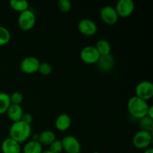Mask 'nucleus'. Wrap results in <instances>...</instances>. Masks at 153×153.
<instances>
[{"instance_id":"f257e3e1","label":"nucleus","mask_w":153,"mask_h":153,"mask_svg":"<svg viewBox=\"0 0 153 153\" xmlns=\"http://www.w3.org/2000/svg\"><path fill=\"white\" fill-rule=\"evenodd\" d=\"M31 134V125L25 123L22 121L13 123L9 129L10 137L19 144L26 141Z\"/></svg>"},{"instance_id":"f03ea898","label":"nucleus","mask_w":153,"mask_h":153,"mask_svg":"<svg viewBox=\"0 0 153 153\" xmlns=\"http://www.w3.org/2000/svg\"><path fill=\"white\" fill-rule=\"evenodd\" d=\"M149 106L147 102L136 96L131 97L127 102V108L129 114L133 117L138 120L146 116Z\"/></svg>"},{"instance_id":"7ed1b4c3","label":"nucleus","mask_w":153,"mask_h":153,"mask_svg":"<svg viewBox=\"0 0 153 153\" xmlns=\"http://www.w3.org/2000/svg\"><path fill=\"white\" fill-rule=\"evenodd\" d=\"M36 16L32 10H28L19 13L18 17V25L22 31H29L34 26Z\"/></svg>"},{"instance_id":"20e7f679","label":"nucleus","mask_w":153,"mask_h":153,"mask_svg":"<svg viewBox=\"0 0 153 153\" xmlns=\"http://www.w3.org/2000/svg\"><path fill=\"white\" fill-rule=\"evenodd\" d=\"M152 141V133L140 130L134 135L132 143L136 148L140 149H147Z\"/></svg>"},{"instance_id":"39448f33","label":"nucleus","mask_w":153,"mask_h":153,"mask_svg":"<svg viewBox=\"0 0 153 153\" xmlns=\"http://www.w3.org/2000/svg\"><path fill=\"white\" fill-rule=\"evenodd\" d=\"M136 97L147 102L153 97V84L149 81H143L138 83L135 88Z\"/></svg>"},{"instance_id":"423d86ee","label":"nucleus","mask_w":153,"mask_h":153,"mask_svg":"<svg viewBox=\"0 0 153 153\" xmlns=\"http://www.w3.org/2000/svg\"><path fill=\"white\" fill-rule=\"evenodd\" d=\"M40 64L39 60L35 57H26L21 61L20 70L25 74H34L38 71Z\"/></svg>"},{"instance_id":"0eeeda50","label":"nucleus","mask_w":153,"mask_h":153,"mask_svg":"<svg viewBox=\"0 0 153 153\" xmlns=\"http://www.w3.org/2000/svg\"><path fill=\"white\" fill-rule=\"evenodd\" d=\"M80 57L82 61L88 64H97L100 55L95 46H88L84 47L80 52Z\"/></svg>"},{"instance_id":"6e6552de","label":"nucleus","mask_w":153,"mask_h":153,"mask_svg":"<svg viewBox=\"0 0 153 153\" xmlns=\"http://www.w3.org/2000/svg\"><path fill=\"white\" fill-rule=\"evenodd\" d=\"M114 8L119 17L125 18L133 13L134 3L132 0H120L117 2Z\"/></svg>"},{"instance_id":"1a4fd4ad","label":"nucleus","mask_w":153,"mask_h":153,"mask_svg":"<svg viewBox=\"0 0 153 153\" xmlns=\"http://www.w3.org/2000/svg\"><path fill=\"white\" fill-rule=\"evenodd\" d=\"M100 16L103 22L108 25H113L117 22L119 16L117 13L116 10L111 5L105 6L100 12Z\"/></svg>"},{"instance_id":"9d476101","label":"nucleus","mask_w":153,"mask_h":153,"mask_svg":"<svg viewBox=\"0 0 153 153\" xmlns=\"http://www.w3.org/2000/svg\"><path fill=\"white\" fill-rule=\"evenodd\" d=\"M61 140L62 143L63 151H65L67 153L80 152L81 144L78 139L74 136H66Z\"/></svg>"},{"instance_id":"9b49d317","label":"nucleus","mask_w":153,"mask_h":153,"mask_svg":"<svg viewBox=\"0 0 153 153\" xmlns=\"http://www.w3.org/2000/svg\"><path fill=\"white\" fill-rule=\"evenodd\" d=\"M78 29L81 34L85 36L94 35L97 31V25L95 22L90 19H83L79 21Z\"/></svg>"},{"instance_id":"f8f14e48","label":"nucleus","mask_w":153,"mask_h":153,"mask_svg":"<svg viewBox=\"0 0 153 153\" xmlns=\"http://www.w3.org/2000/svg\"><path fill=\"white\" fill-rule=\"evenodd\" d=\"M2 153H20L21 146L19 143L10 137L4 139L1 146Z\"/></svg>"},{"instance_id":"ddd939ff","label":"nucleus","mask_w":153,"mask_h":153,"mask_svg":"<svg viewBox=\"0 0 153 153\" xmlns=\"http://www.w3.org/2000/svg\"><path fill=\"white\" fill-rule=\"evenodd\" d=\"M98 68L102 72H108L114 66V60L111 55H102L97 62Z\"/></svg>"},{"instance_id":"4468645a","label":"nucleus","mask_w":153,"mask_h":153,"mask_svg":"<svg viewBox=\"0 0 153 153\" xmlns=\"http://www.w3.org/2000/svg\"><path fill=\"white\" fill-rule=\"evenodd\" d=\"M6 114L9 119L13 123H15L21 120V118L23 114V111H22V107L19 105L10 104L6 111Z\"/></svg>"},{"instance_id":"2eb2a0df","label":"nucleus","mask_w":153,"mask_h":153,"mask_svg":"<svg viewBox=\"0 0 153 153\" xmlns=\"http://www.w3.org/2000/svg\"><path fill=\"white\" fill-rule=\"evenodd\" d=\"M71 117L67 114H61L55 120V128L61 131L68 129L71 126Z\"/></svg>"},{"instance_id":"dca6fc26","label":"nucleus","mask_w":153,"mask_h":153,"mask_svg":"<svg viewBox=\"0 0 153 153\" xmlns=\"http://www.w3.org/2000/svg\"><path fill=\"white\" fill-rule=\"evenodd\" d=\"M56 139H55V133L49 130L42 131L39 134L38 142L42 146H49Z\"/></svg>"},{"instance_id":"f3484780","label":"nucleus","mask_w":153,"mask_h":153,"mask_svg":"<svg viewBox=\"0 0 153 153\" xmlns=\"http://www.w3.org/2000/svg\"><path fill=\"white\" fill-rule=\"evenodd\" d=\"M43 146L36 140H30L27 142L23 146L22 152L23 153H42Z\"/></svg>"},{"instance_id":"a211bd4d","label":"nucleus","mask_w":153,"mask_h":153,"mask_svg":"<svg viewBox=\"0 0 153 153\" xmlns=\"http://www.w3.org/2000/svg\"><path fill=\"white\" fill-rule=\"evenodd\" d=\"M96 49L99 52L100 56L102 55H111V46L108 40L102 39L97 41V44L95 46Z\"/></svg>"},{"instance_id":"6ab92c4d","label":"nucleus","mask_w":153,"mask_h":153,"mask_svg":"<svg viewBox=\"0 0 153 153\" xmlns=\"http://www.w3.org/2000/svg\"><path fill=\"white\" fill-rule=\"evenodd\" d=\"M10 5L11 8L14 10L15 11L22 13V12L28 10L29 4L25 0H20V1H18V0H10Z\"/></svg>"},{"instance_id":"aec40b11","label":"nucleus","mask_w":153,"mask_h":153,"mask_svg":"<svg viewBox=\"0 0 153 153\" xmlns=\"http://www.w3.org/2000/svg\"><path fill=\"white\" fill-rule=\"evenodd\" d=\"M139 126L140 130L152 133L153 131V119L145 116L139 120Z\"/></svg>"},{"instance_id":"412c9836","label":"nucleus","mask_w":153,"mask_h":153,"mask_svg":"<svg viewBox=\"0 0 153 153\" xmlns=\"http://www.w3.org/2000/svg\"><path fill=\"white\" fill-rule=\"evenodd\" d=\"M10 105V95L4 92L0 93V114H5Z\"/></svg>"},{"instance_id":"4be33fe9","label":"nucleus","mask_w":153,"mask_h":153,"mask_svg":"<svg viewBox=\"0 0 153 153\" xmlns=\"http://www.w3.org/2000/svg\"><path fill=\"white\" fill-rule=\"evenodd\" d=\"M10 33L4 26L0 25V46H4L10 42Z\"/></svg>"},{"instance_id":"5701e85b","label":"nucleus","mask_w":153,"mask_h":153,"mask_svg":"<svg viewBox=\"0 0 153 153\" xmlns=\"http://www.w3.org/2000/svg\"><path fill=\"white\" fill-rule=\"evenodd\" d=\"M58 7L62 13H67L72 8V3L69 0H59L58 1Z\"/></svg>"},{"instance_id":"b1692460","label":"nucleus","mask_w":153,"mask_h":153,"mask_svg":"<svg viewBox=\"0 0 153 153\" xmlns=\"http://www.w3.org/2000/svg\"><path fill=\"white\" fill-rule=\"evenodd\" d=\"M39 73H40L43 76H48V75L51 74L52 72V67L49 63L47 62H43L40 63V66L38 68Z\"/></svg>"},{"instance_id":"393cba45","label":"nucleus","mask_w":153,"mask_h":153,"mask_svg":"<svg viewBox=\"0 0 153 153\" xmlns=\"http://www.w3.org/2000/svg\"><path fill=\"white\" fill-rule=\"evenodd\" d=\"M49 151L52 153H61L63 152V146L61 140H55L49 146Z\"/></svg>"},{"instance_id":"a878e982","label":"nucleus","mask_w":153,"mask_h":153,"mask_svg":"<svg viewBox=\"0 0 153 153\" xmlns=\"http://www.w3.org/2000/svg\"><path fill=\"white\" fill-rule=\"evenodd\" d=\"M10 104L20 105L23 101V95L19 92H13L10 95Z\"/></svg>"},{"instance_id":"bb28decb","label":"nucleus","mask_w":153,"mask_h":153,"mask_svg":"<svg viewBox=\"0 0 153 153\" xmlns=\"http://www.w3.org/2000/svg\"><path fill=\"white\" fill-rule=\"evenodd\" d=\"M21 121L25 123L31 125V123L33 121V116L31 113H23L22 118H21Z\"/></svg>"},{"instance_id":"cd10ccee","label":"nucleus","mask_w":153,"mask_h":153,"mask_svg":"<svg viewBox=\"0 0 153 153\" xmlns=\"http://www.w3.org/2000/svg\"><path fill=\"white\" fill-rule=\"evenodd\" d=\"M146 116H147L148 117L151 118V119H153V106L152 105L149 106V108H148Z\"/></svg>"},{"instance_id":"c85d7f7f","label":"nucleus","mask_w":153,"mask_h":153,"mask_svg":"<svg viewBox=\"0 0 153 153\" xmlns=\"http://www.w3.org/2000/svg\"><path fill=\"white\" fill-rule=\"evenodd\" d=\"M143 153H153V149L152 148H147Z\"/></svg>"},{"instance_id":"c756f323","label":"nucleus","mask_w":153,"mask_h":153,"mask_svg":"<svg viewBox=\"0 0 153 153\" xmlns=\"http://www.w3.org/2000/svg\"><path fill=\"white\" fill-rule=\"evenodd\" d=\"M42 153H52V152H51L50 151H49V150H46V151H43Z\"/></svg>"},{"instance_id":"7c9ffc66","label":"nucleus","mask_w":153,"mask_h":153,"mask_svg":"<svg viewBox=\"0 0 153 153\" xmlns=\"http://www.w3.org/2000/svg\"><path fill=\"white\" fill-rule=\"evenodd\" d=\"M93 153H100L99 152H97V151H95V152H94Z\"/></svg>"}]
</instances>
